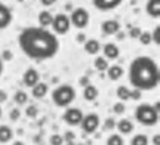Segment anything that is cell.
Returning <instances> with one entry per match:
<instances>
[{"instance_id": "cell-40", "label": "cell", "mask_w": 160, "mask_h": 145, "mask_svg": "<svg viewBox=\"0 0 160 145\" xmlns=\"http://www.w3.org/2000/svg\"><path fill=\"white\" fill-rule=\"evenodd\" d=\"M40 3L43 6H52L57 3V0H40Z\"/></svg>"}, {"instance_id": "cell-46", "label": "cell", "mask_w": 160, "mask_h": 145, "mask_svg": "<svg viewBox=\"0 0 160 145\" xmlns=\"http://www.w3.org/2000/svg\"><path fill=\"white\" fill-rule=\"evenodd\" d=\"M67 145H76L74 142H67Z\"/></svg>"}, {"instance_id": "cell-24", "label": "cell", "mask_w": 160, "mask_h": 145, "mask_svg": "<svg viewBox=\"0 0 160 145\" xmlns=\"http://www.w3.org/2000/svg\"><path fill=\"white\" fill-rule=\"evenodd\" d=\"M13 101H15L17 105L27 104V101H28V93L25 92V90H17L15 95H13Z\"/></svg>"}, {"instance_id": "cell-44", "label": "cell", "mask_w": 160, "mask_h": 145, "mask_svg": "<svg viewBox=\"0 0 160 145\" xmlns=\"http://www.w3.org/2000/svg\"><path fill=\"white\" fill-rule=\"evenodd\" d=\"M65 9H67V11H73V6H71V3H67Z\"/></svg>"}, {"instance_id": "cell-15", "label": "cell", "mask_w": 160, "mask_h": 145, "mask_svg": "<svg viewBox=\"0 0 160 145\" xmlns=\"http://www.w3.org/2000/svg\"><path fill=\"white\" fill-rule=\"evenodd\" d=\"M116 128H117L120 135H131L133 132L135 126H133V123L129 118H122L119 122H116Z\"/></svg>"}, {"instance_id": "cell-1", "label": "cell", "mask_w": 160, "mask_h": 145, "mask_svg": "<svg viewBox=\"0 0 160 145\" xmlns=\"http://www.w3.org/2000/svg\"><path fill=\"white\" fill-rule=\"evenodd\" d=\"M18 46L33 61L52 59L59 52V40L52 31L42 27H27L18 36Z\"/></svg>"}, {"instance_id": "cell-26", "label": "cell", "mask_w": 160, "mask_h": 145, "mask_svg": "<svg viewBox=\"0 0 160 145\" xmlns=\"http://www.w3.org/2000/svg\"><path fill=\"white\" fill-rule=\"evenodd\" d=\"M107 145H125V141H123V136L122 135H110L107 138Z\"/></svg>"}, {"instance_id": "cell-25", "label": "cell", "mask_w": 160, "mask_h": 145, "mask_svg": "<svg viewBox=\"0 0 160 145\" xmlns=\"http://www.w3.org/2000/svg\"><path fill=\"white\" fill-rule=\"evenodd\" d=\"M131 145H148V136L144 133L133 135L131 139Z\"/></svg>"}, {"instance_id": "cell-34", "label": "cell", "mask_w": 160, "mask_h": 145, "mask_svg": "<svg viewBox=\"0 0 160 145\" xmlns=\"http://www.w3.org/2000/svg\"><path fill=\"white\" fill-rule=\"evenodd\" d=\"M19 117H21V111H19V108H13V110H11V113H9V118H11L12 122L19 120Z\"/></svg>"}, {"instance_id": "cell-8", "label": "cell", "mask_w": 160, "mask_h": 145, "mask_svg": "<svg viewBox=\"0 0 160 145\" xmlns=\"http://www.w3.org/2000/svg\"><path fill=\"white\" fill-rule=\"evenodd\" d=\"M82 118H83V113L76 107H67V110L62 114V120L68 126H79Z\"/></svg>"}, {"instance_id": "cell-30", "label": "cell", "mask_w": 160, "mask_h": 145, "mask_svg": "<svg viewBox=\"0 0 160 145\" xmlns=\"http://www.w3.org/2000/svg\"><path fill=\"white\" fill-rule=\"evenodd\" d=\"M151 43H154V45H157V46L160 45V27L159 25L154 27L153 33H151Z\"/></svg>"}, {"instance_id": "cell-33", "label": "cell", "mask_w": 160, "mask_h": 145, "mask_svg": "<svg viewBox=\"0 0 160 145\" xmlns=\"http://www.w3.org/2000/svg\"><path fill=\"white\" fill-rule=\"evenodd\" d=\"M126 110V107H125V102H116L114 105H113V111H114L116 114H123Z\"/></svg>"}, {"instance_id": "cell-22", "label": "cell", "mask_w": 160, "mask_h": 145, "mask_svg": "<svg viewBox=\"0 0 160 145\" xmlns=\"http://www.w3.org/2000/svg\"><path fill=\"white\" fill-rule=\"evenodd\" d=\"M116 95H117V98L120 99V102L129 101V99H131V89L122 85V86L117 87V90H116Z\"/></svg>"}, {"instance_id": "cell-20", "label": "cell", "mask_w": 160, "mask_h": 145, "mask_svg": "<svg viewBox=\"0 0 160 145\" xmlns=\"http://www.w3.org/2000/svg\"><path fill=\"white\" fill-rule=\"evenodd\" d=\"M98 95H99V92H98V87L95 86V85H88V86H85V89H83V98L86 99V101H89V102H92V101H95V99L98 98Z\"/></svg>"}, {"instance_id": "cell-13", "label": "cell", "mask_w": 160, "mask_h": 145, "mask_svg": "<svg viewBox=\"0 0 160 145\" xmlns=\"http://www.w3.org/2000/svg\"><path fill=\"white\" fill-rule=\"evenodd\" d=\"M102 52H104V58L107 61H113V59H117L120 56V49L116 43H105L102 46Z\"/></svg>"}, {"instance_id": "cell-28", "label": "cell", "mask_w": 160, "mask_h": 145, "mask_svg": "<svg viewBox=\"0 0 160 145\" xmlns=\"http://www.w3.org/2000/svg\"><path fill=\"white\" fill-rule=\"evenodd\" d=\"M25 116L30 117V118H36V117L39 116V108L36 105H28L27 110H25Z\"/></svg>"}, {"instance_id": "cell-21", "label": "cell", "mask_w": 160, "mask_h": 145, "mask_svg": "<svg viewBox=\"0 0 160 145\" xmlns=\"http://www.w3.org/2000/svg\"><path fill=\"white\" fill-rule=\"evenodd\" d=\"M13 138V129L8 124H0V144H8Z\"/></svg>"}, {"instance_id": "cell-4", "label": "cell", "mask_w": 160, "mask_h": 145, "mask_svg": "<svg viewBox=\"0 0 160 145\" xmlns=\"http://www.w3.org/2000/svg\"><path fill=\"white\" fill-rule=\"evenodd\" d=\"M135 120L142 126H156L159 123V111L153 105L141 104L135 108Z\"/></svg>"}, {"instance_id": "cell-3", "label": "cell", "mask_w": 160, "mask_h": 145, "mask_svg": "<svg viewBox=\"0 0 160 145\" xmlns=\"http://www.w3.org/2000/svg\"><path fill=\"white\" fill-rule=\"evenodd\" d=\"M76 99V89L71 85H59L52 90V102L58 108H67Z\"/></svg>"}, {"instance_id": "cell-10", "label": "cell", "mask_w": 160, "mask_h": 145, "mask_svg": "<svg viewBox=\"0 0 160 145\" xmlns=\"http://www.w3.org/2000/svg\"><path fill=\"white\" fill-rule=\"evenodd\" d=\"M123 0H92V5L101 12H108L113 11L116 7H119L122 5Z\"/></svg>"}, {"instance_id": "cell-23", "label": "cell", "mask_w": 160, "mask_h": 145, "mask_svg": "<svg viewBox=\"0 0 160 145\" xmlns=\"http://www.w3.org/2000/svg\"><path fill=\"white\" fill-rule=\"evenodd\" d=\"M93 67L97 68L98 71H107V68L110 67V64H108V61L104 58V56H97L95 58V61H93Z\"/></svg>"}, {"instance_id": "cell-38", "label": "cell", "mask_w": 160, "mask_h": 145, "mask_svg": "<svg viewBox=\"0 0 160 145\" xmlns=\"http://www.w3.org/2000/svg\"><path fill=\"white\" fill-rule=\"evenodd\" d=\"M6 99H8V93H6V90L0 89V104L6 102Z\"/></svg>"}, {"instance_id": "cell-2", "label": "cell", "mask_w": 160, "mask_h": 145, "mask_svg": "<svg viewBox=\"0 0 160 145\" xmlns=\"http://www.w3.org/2000/svg\"><path fill=\"white\" fill-rule=\"evenodd\" d=\"M129 83L138 90H154L160 83V68L150 56H137L129 65Z\"/></svg>"}, {"instance_id": "cell-39", "label": "cell", "mask_w": 160, "mask_h": 145, "mask_svg": "<svg viewBox=\"0 0 160 145\" xmlns=\"http://www.w3.org/2000/svg\"><path fill=\"white\" fill-rule=\"evenodd\" d=\"M76 40H77V43H85L86 41V34L85 33H79L77 37H76Z\"/></svg>"}, {"instance_id": "cell-16", "label": "cell", "mask_w": 160, "mask_h": 145, "mask_svg": "<svg viewBox=\"0 0 160 145\" xmlns=\"http://www.w3.org/2000/svg\"><path fill=\"white\" fill-rule=\"evenodd\" d=\"M83 47H85V52L89 55H97L101 52V43L95 39H86V41L83 43Z\"/></svg>"}, {"instance_id": "cell-9", "label": "cell", "mask_w": 160, "mask_h": 145, "mask_svg": "<svg viewBox=\"0 0 160 145\" xmlns=\"http://www.w3.org/2000/svg\"><path fill=\"white\" fill-rule=\"evenodd\" d=\"M122 28V25L117 19H105L101 24V31L104 36H114L117 34Z\"/></svg>"}, {"instance_id": "cell-7", "label": "cell", "mask_w": 160, "mask_h": 145, "mask_svg": "<svg viewBox=\"0 0 160 145\" xmlns=\"http://www.w3.org/2000/svg\"><path fill=\"white\" fill-rule=\"evenodd\" d=\"M101 124V120H99V116L97 113H89L83 116L82 122H80V128L85 133H95Z\"/></svg>"}, {"instance_id": "cell-11", "label": "cell", "mask_w": 160, "mask_h": 145, "mask_svg": "<svg viewBox=\"0 0 160 145\" xmlns=\"http://www.w3.org/2000/svg\"><path fill=\"white\" fill-rule=\"evenodd\" d=\"M39 81H40L39 71L36 70V68H33V67L27 68V70H25V73L22 74V83L25 85V86L33 87L34 85H37Z\"/></svg>"}, {"instance_id": "cell-5", "label": "cell", "mask_w": 160, "mask_h": 145, "mask_svg": "<svg viewBox=\"0 0 160 145\" xmlns=\"http://www.w3.org/2000/svg\"><path fill=\"white\" fill-rule=\"evenodd\" d=\"M70 24L71 25H74L76 28H86L88 25H89V21H91V15H89V12L88 9L85 7H74L71 13H70Z\"/></svg>"}, {"instance_id": "cell-43", "label": "cell", "mask_w": 160, "mask_h": 145, "mask_svg": "<svg viewBox=\"0 0 160 145\" xmlns=\"http://www.w3.org/2000/svg\"><path fill=\"white\" fill-rule=\"evenodd\" d=\"M3 70H5V64H3V61L0 59V75L3 74Z\"/></svg>"}, {"instance_id": "cell-14", "label": "cell", "mask_w": 160, "mask_h": 145, "mask_svg": "<svg viewBox=\"0 0 160 145\" xmlns=\"http://www.w3.org/2000/svg\"><path fill=\"white\" fill-rule=\"evenodd\" d=\"M145 12L153 19H159L160 17V0H147L145 3Z\"/></svg>"}, {"instance_id": "cell-17", "label": "cell", "mask_w": 160, "mask_h": 145, "mask_svg": "<svg viewBox=\"0 0 160 145\" xmlns=\"http://www.w3.org/2000/svg\"><path fill=\"white\" fill-rule=\"evenodd\" d=\"M48 90H49V86L46 83H43V81H39L37 85H34V86L31 87V95L36 99H42L48 95Z\"/></svg>"}, {"instance_id": "cell-29", "label": "cell", "mask_w": 160, "mask_h": 145, "mask_svg": "<svg viewBox=\"0 0 160 145\" xmlns=\"http://www.w3.org/2000/svg\"><path fill=\"white\" fill-rule=\"evenodd\" d=\"M49 144L51 145H64L62 135H58V133L51 135V138H49Z\"/></svg>"}, {"instance_id": "cell-48", "label": "cell", "mask_w": 160, "mask_h": 145, "mask_svg": "<svg viewBox=\"0 0 160 145\" xmlns=\"http://www.w3.org/2000/svg\"><path fill=\"white\" fill-rule=\"evenodd\" d=\"M76 145H83V144H76Z\"/></svg>"}, {"instance_id": "cell-6", "label": "cell", "mask_w": 160, "mask_h": 145, "mask_svg": "<svg viewBox=\"0 0 160 145\" xmlns=\"http://www.w3.org/2000/svg\"><path fill=\"white\" fill-rule=\"evenodd\" d=\"M51 27L53 30L52 33L55 36H65L70 31L71 24H70V19L65 13H58V15L53 17V21H52Z\"/></svg>"}, {"instance_id": "cell-41", "label": "cell", "mask_w": 160, "mask_h": 145, "mask_svg": "<svg viewBox=\"0 0 160 145\" xmlns=\"http://www.w3.org/2000/svg\"><path fill=\"white\" fill-rule=\"evenodd\" d=\"M79 83L85 87V86H88V85H89V79H88V77H82V79L79 80Z\"/></svg>"}, {"instance_id": "cell-35", "label": "cell", "mask_w": 160, "mask_h": 145, "mask_svg": "<svg viewBox=\"0 0 160 145\" xmlns=\"http://www.w3.org/2000/svg\"><path fill=\"white\" fill-rule=\"evenodd\" d=\"M64 142H74L76 141V133L74 132H70V130H67L65 133H64Z\"/></svg>"}, {"instance_id": "cell-18", "label": "cell", "mask_w": 160, "mask_h": 145, "mask_svg": "<svg viewBox=\"0 0 160 145\" xmlns=\"http://www.w3.org/2000/svg\"><path fill=\"white\" fill-rule=\"evenodd\" d=\"M123 74H125V70L120 65H110L108 68H107V75H108V79L111 81L120 80L123 77Z\"/></svg>"}, {"instance_id": "cell-31", "label": "cell", "mask_w": 160, "mask_h": 145, "mask_svg": "<svg viewBox=\"0 0 160 145\" xmlns=\"http://www.w3.org/2000/svg\"><path fill=\"white\" fill-rule=\"evenodd\" d=\"M141 28L139 27H132V28H129V37L131 39H133V40H138V37L141 36Z\"/></svg>"}, {"instance_id": "cell-37", "label": "cell", "mask_w": 160, "mask_h": 145, "mask_svg": "<svg viewBox=\"0 0 160 145\" xmlns=\"http://www.w3.org/2000/svg\"><path fill=\"white\" fill-rule=\"evenodd\" d=\"M13 58V53L11 52V51H3L2 52V61H11V59Z\"/></svg>"}, {"instance_id": "cell-27", "label": "cell", "mask_w": 160, "mask_h": 145, "mask_svg": "<svg viewBox=\"0 0 160 145\" xmlns=\"http://www.w3.org/2000/svg\"><path fill=\"white\" fill-rule=\"evenodd\" d=\"M138 40H139V43H141V45H144V46H148L150 43H151V33H150V31H142V33H141V36L138 37Z\"/></svg>"}, {"instance_id": "cell-36", "label": "cell", "mask_w": 160, "mask_h": 145, "mask_svg": "<svg viewBox=\"0 0 160 145\" xmlns=\"http://www.w3.org/2000/svg\"><path fill=\"white\" fill-rule=\"evenodd\" d=\"M142 96V92L138 90V89H131V99L132 101H139Z\"/></svg>"}, {"instance_id": "cell-45", "label": "cell", "mask_w": 160, "mask_h": 145, "mask_svg": "<svg viewBox=\"0 0 160 145\" xmlns=\"http://www.w3.org/2000/svg\"><path fill=\"white\" fill-rule=\"evenodd\" d=\"M12 145H25V144H24L22 141H15V142H13Z\"/></svg>"}, {"instance_id": "cell-19", "label": "cell", "mask_w": 160, "mask_h": 145, "mask_svg": "<svg viewBox=\"0 0 160 145\" xmlns=\"http://www.w3.org/2000/svg\"><path fill=\"white\" fill-rule=\"evenodd\" d=\"M39 25L42 28H48V27H51L52 25V21H53V15H52L49 11H42L39 13Z\"/></svg>"}, {"instance_id": "cell-12", "label": "cell", "mask_w": 160, "mask_h": 145, "mask_svg": "<svg viewBox=\"0 0 160 145\" xmlns=\"http://www.w3.org/2000/svg\"><path fill=\"white\" fill-rule=\"evenodd\" d=\"M12 19H13V17H12L11 9L5 3L0 2V30L8 28L12 24Z\"/></svg>"}, {"instance_id": "cell-42", "label": "cell", "mask_w": 160, "mask_h": 145, "mask_svg": "<svg viewBox=\"0 0 160 145\" xmlns=\"http://www.w3.org/2000/svg\"><path fill=\"white\" fill-rule=\"evenodd\" d=\"M153 145H160V136H159V133L153 136Z\"/></svg>"}, {"instance_id": "cell-32", "label": "cell", "mask_w": 160, "mask_h": 145, "mask_svg": "<svg viewBox=\"0 0 160 145\" xmlns=\"http://www.w3.org/2000/svg\"><path fill=\"white\" fill-rule=\"evenodd\" d=\"M116 128V120L114 118H107L105 122H104V124H102V129L104 130H113V129Z\"/></svg>"}, {"instance_id": "cell-47", "label": "cell", "mask_w": 160, "mask_h": 145, "mask_svg": "<svg viewBox=\"0 0 160 145\" xmlns=\"http://www.w3.org/2000/svg\"><path fill=\"white\" fill-rule=\"evenodd\" d=\"M0 117H2V107H0Z\"/></svg>"}]
</instances>
